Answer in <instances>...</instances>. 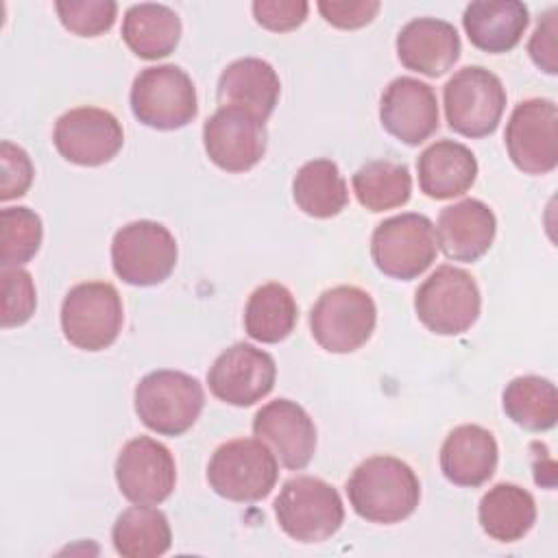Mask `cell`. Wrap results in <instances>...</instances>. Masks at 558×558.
Listing matches in <instances>:
<instances>
[{
    "label": "cell",
    "mask_w": 558,
    "mask_h": 558,
    "mask_svg": "<svg viewBox=\"0 0 558 558\" xmlns=\"http://www.w3.org/2000/svg\"><path fill=\"white\" fill-rule=\"evenodd\" d=\"M353 512L368 523L392 525L408 519L421 501V482L410 464L395 456L360 462L347 480Z\"/></svg>",
    "instance_id": "obj_1"
},
{
    "label": "cell",
    "mask_w": 558,
    "mask_h": 558,
    "mask_svg": "<svg viewBox=\"0 0 558 558\" xmlns=\"http://www.w3.org/2000/svg\"><path fill=\"white\" fill-rule=\"evenodd\" d=\"M133 405L150 432L174 438L196 423L205 405V392L196 377L183 371L159 368L137 381Z\"/></svg>",
    "instance_id": "obj_2"
},
{
    "label": "cell",
    "mask_w": 558,
    "mask_h": 558,
    "mask_svg": "<svg viewBox=\"0 0 558 558\" xmlns=\"http://www.w3.org/2000/svg\"><path fill=\"white\" fill-rule=\"evenodd\" d=\"M272 506L279 527L299 543H323L344 523L340 493L312 475H296L283 482Z\"/></svg>",
    "instance_id": "obj_3"
},
{
    "label": "cell",
    "mask_w": 558,
    "mask_h": 558,
    "mask_svg": "<svg viewBox=\"0 0 558 558\" xmlns=\"http://www.w3.org/2000/svg\"><path fill=\"white\" fill-rule=\"evenodd\" d=\"M279 477L275 453L257 438H235L222 442L209 458V488L238 504L266 499Z\"/></svg>",
    "instance_id": "obj_4"
},
{
    "label": "cell",
    "mask_w": 558,
    "mask_h": 558,
    "mask_svg": "<svg viewBox=\"0 0 558 558\" xmlns=\"http://www.w3.org/2000/svg\"><path fill=\"white\" fill-rule=\"evenodd\" d=\"M442 107L453 133L480 140L497 131L506 109V87L482 65L458 70L442 87Z\"/></svg>",
    "instance_id": "obj_5"
},
{
    "label": "cell",
    "mask_w": 558,
    "mask_h": 558,
    "mask_svg": "<svg viewBox=\"0 0 558 558\" xmlns=\"http://www.w3.org/2000/svg\"><path fill=\"white\" fill-rule=\"evenodd\" d=\"M482 310V294L464 268L438 266L416 290L414 312L418 320L438 336L469 331Z\"/></svg>",
    "instance_id": "obj_6"
},
{
    "label": "cell",
    "mask_w": 558,
    "mask_h": 558,
    "mask_svg": "<svg viewBox=\"0 0 558 558\" xmlns=\"http://www.w3.org/2000/svg\"><path fill=\"white\" fill-rule=\"evenodd\" d=\"M375 323V301L357 286L329 288L310 310V331L329 353L357 351L371 340Z\"/></svg>",
    "instance_id": "obj_7"
},
{
    "label": "cell",
    "mask_w": 558,
    "mask_h": 558,
    "mask_svg": "<svg viewBox=\"0 0 558 558\" xmlns=\"http://www.w3.org/2000/svg\"><path fill=\"white\" fill-rule=\"evenodd\" d=\"M131 111L150 129L174 131L198 113L196 87L185 70L172 63L144 68L131 85Z\"/></svg>",
    "instance_id": "obj_8"
},
{
    "label": "cell",
    "mask_w": 558,
    "mask_h": 558,
    "mask_svg": "<svg viewBox=\"0 0 558 558\" xmlns=\"http://www.w3.org/2000/svg\"><path fill=\"white\" fill-rule=\"evenodd\" d=\"M122 299L109 281L76 283L61 303L63 336L81 351H102L111 347L122 331Z\"/></svg>",
    "instance_id": "obj_9"
},
{
    "label": "cell",
    "mask_w": 558,
    "mask_h": 558,
    "mask_svg": "<svg viewBox=\"0 0 558 558\" xmlns=\"http://www.w3.org/2000/svg\"><path fill=\"white\" fill-rule=\"evenodd\" d=\"M434 222L423 214H399L379 222L371 235V257L379 272L399 281L421 277L436 259Z\"/></svg>",
    "instance_id": "obj_10"
},
{
    "label": "cell",
    "mask_w": 558,
    "mask_h": 558,
    "mask_svg": "<svg viewBox=\"0 0 558 558\" xmlns=\"http://www.w3.org/2000/svg\"><path fill=\"white\" fill-rule=\"evenodd\" d=\"M179 248L174 235L155 220H133L116 231L111 240L113 272L129 286H157L177 266Z\"/></svg>",
    "instance_id": "obj_11"
},
{
    "label": "cell",
    "mask_w": 558,
    "mask_h": 558,
    "mask_svg": "<svg viewBox=\"0 0 558 558\" xmlns=\"http://www.w3.org/2000/svg\"><path fill=\"white\" fill-rule=\"evenodd\" d=\"M506 150L525 174H547L558 166V107L549 98L521 100L506 124Z\"/></svg>",
    "instance_id": "obj_12"
},
{
    "label": "cell",
    "mask_w": 558,
    "mask_h": 558,
    "mask_svg": "<svg viewBox=\"0 0 558 558\" xmlns=\"http://www.w3.org/2000/svg\"><path fill=\"white\" fill-rule=\"evenodd\" d=\"M275 379V357L248 342H235L225 349L207 371L209 392L235 408H248L268 397Z\"/></svg>",
    "instance_id": "obj_13"
},
{
    "label": "cell",
    "mask_w": 558,
    "mask_h": 558,
    "mask_svg": "<svg viewBox=\"0 0 558 558\" xmlns=\"http://www.w3.org/2000/svg\"><path fill=\"white\" fill-rule=\"evenodd\" d=\"M52 142L65 161L96 168L111 161L120 153L124 131L111 111L98 107H76L57 118Z\"/></svg>",
    "instance_id": "obj_14"
},
{
    "label": "cell",
    "mask_w": 558,
    "mask_h": 558,
    "mask_svg": "<svg viewBox=\"0 0 558 558\" xmlns=\"http://www.w3.org/2000/svg\"><path fill=\"white\" fill-rule=\"evenodd\" d=\"M113 473L122 497L140 506L166 501L177 484V464L170 449L150 436L129 440L116 458Z\"/></svg>",
    "instance_id": "obj_15"
},
{
    "label": "cell",
    "mask_w": 558,
    "mask_h": 558,
    "mask_svg": "<svg viewBox=\"0 0 558 558\" xmlns=\"http://www.w3.org/2000/svg\"><path fill=\"white\" fill-rule=\"evenodd\" d=\"M266 122L238 107H218L203 124L205 153L225 172L255 168L266 153Z\"/></svg>",
    "instance_id": "obj_16"
},
{
    "label": "cell",
    "mask_w": 558,
    "mask_h": 558,
    "mask_svg": "<svg viewBox=\"0 0 558 558\" xmlns=\"http://www.w3.org/2000/svg\"><path fill=\"white\" fill-rule=\"evenodd\" d=\"M379 122L395 140L408 146L423 144L440 124L436 92L414 76H397L381 94Z\"/></svg>",
    "instance_id": "obj_17"
},
{
    "label": "cell",
    "mask_w": 558,
    "mask_h": 558,
    "mask_svg": "<svg viewBox=\"0 0 558 558\" xmlns=\"http://www.w3.org/2000/svg\"><path fill=\"white\" fill-rule=\"evenodd\" d=\"M253 434L290 471L310 464L316 451V425L312 416L290 399H275L253 416Z\"/></svg>",
    "instance_id": "obj_18"
},
{
    "label": "cell",
    "mask_w": 558,
    "mask_h": 558,
    "mask_svg": "<svg viewBox=\"0 0 558 558\" xmlns=\"http://www.w3.org/2000/svg\"><path fill=\"white\" fill-rule=\"evenodd\" d=\"M395 46L397 57L405 70L429 78L447 74L462 52L456 26L438 17L410 20L399 31Z\"/></svg>",
    "instance_id": "obj_19"
},
{
    "label": "cell",
    "mask_w": 558,
    "mask_h": 558,
    "mask_svg": "<svg viewBox=\"0 0 558 558\" xmlns=\"http://www.w3.org/2000/svg\"><path fill=\"white\" fill-rule=\"evenodd\" d=\"M434 231L438 248L447 259L475 262L490 248L497 233V220L486 203L464 198L440 209Z\"/></svg>",
    "instance_id": "obj_20"
},
{
    "label": "cell",
    "mask_w": 558,
    "mask_h": 558,
    "mask_svg": "<svg viewBox=\"0 0 558 558\" xmlns=\"http://www.w3.org/2000/svg\"><path fill=\"white\" fill-rule=\"evenodd\" d=\"M281 94V81L275 68L257 57L231 61L218 78L216 98L220 107H238L259 120H268Z\"/></svg>",
    "instance_id": "obj_21"
},
{
    "label": "cell",
    "mask_w": 558,
    "mask_h": 558,
    "mask_svg": "<svg viewBox=\"0 0 558 558\" xmlns=\"http://www.w3.org/2000/svg\"><path fill=\"white\" fill-rule=\"evenodd\" d=\"M497 440L482 425H458L451 429L440 447L442 475L464 488H477L486 484L497 469Z\"/></svg>",
    "instance_id": "obj_22"
},
{
    "label": "cell",
    "mask_w": 558,
    "mask_h": 558,
    "mask_svg": "<svg viewBox=\"0 0 558 558\" xmlns=\"http://www.w3.org/2000/svg\"><path fill=\"white\" fill-rule=\"evenodd\" d=\"M416 172L418 187L427 198L449 201L471 190L477 179V159L469 146L438 140L418 155Z\"/></svg>",
    "instance_id": "obj_23"
},
{
    "label": "cell",
    "mask_w": 558,
    "mask_h": 558,
    "mask_svg": "<svg viewBox=\"0 0 558 558\" xmlns=\"http://www.w3.org/2000/svg\"><path fill=\"white\" fill-rule=\"evenodd\" d=\"M530 24V11L519 0H477L464 9L462 26L469 41L488 54L510 52Z\"/></svg>",
    "instance_id": "obj_24"
},
{
    "label": "cell",
    "mask_w": 558,
    "mask_h": 558,
    "mask_svg": "<svg viewBox=\"0 0 558 558\" xmlns=\"http://www.w3.org/2000/svg\"><path fill=\"white\" fill-rule=\"evenodd\" d=\"M477 517L482 530L493 541L517 543L536 523V501L519 484L499 482L482 495Z\"/></svg>",
    "instance_id": "obj_25"
},
{
    "label": "cell",
    "mask_w": 558,
    "mask_h": 558,
    "mask_svg": "<svg viewBox=\"0 0 558 558\" xmlns=\"http://www.w3.org/2000/svg\"><path fill=\"white\" fill-rule=\"evenodd\" d=\"M122 39L140 59H163L179 46L181 20L166 4H133L122 17Z\"/></svg>",
    "instance_id": "obj_26"
},
{
    "label": "cell",
    "mask_w": 558,
    "mask_h": 558,
    "mask_svg": "<svg viewBox=\"0 0 558 558\" xmlns=\"http://www.w3.org/2000/svg\"><path fill=\"white\" fill-rule=\"evenodd\" d=\"M111 541L122 558H157L170 549L172 532L159 508L135 504L118 514Z\"/></svg>",
    "instance_id": "obj_27"
},
{
    "label": "cell",
    "mask_w": 558,
    "mask_h": 558,
    "mask_svg": "<svg viewBox=\"0 0 558 558\" xmlns=\"http://www.w3.org/2000/svg\"><path fill=\"white\" fill-rule=\"evenodd\" d=\"M296 207L312 218H333L349 203L347 181L331 159H312L299 168L292 181Z\"/></svg>",
    "instance_id": "obj_28"
},
{
    "label": "cell",
    "mask_w": 558,
    "mask_h": 558,
    "mask_svg": "<svg viewBox=\"0 0 558 558\" xmlns=\"http://www.w3.org/2000/svg\"><path fill=\"white\" fill-rule=\"evenodd\" d=\"M299 320V307L292 292L277 281L255 288L244 307L246 333L264 344L286 340Z\"/></svg>",
    "instance_id": "obj_29"
},
{
    "label": "cell",
    "mask_w": 558,
    "mask_h": 558,
    "mask_svg": "<svg viewBox=\"0 0 558 558\" xmlns=\"http://www.w3.org/2000/svg\"><path fill=\"white\" fill-rule=\"evenodd\" d=\"M506 416L527 432H547L558 421L556 386L541 375L514 377L501 395Z\"/></svg>",
    "instance_id": "obj_30"
},
{
    "label": "cell",
    "mask_w": 558,
    "mask_h": 558,
    "mask_svg": "<svg viewBox=\"0 0 558 558\" xmlns=\"http://www.w3.org/2000/svg\"><path fill=\"white\" fill-rule=\"evenodd\" d=\"M355 198L368 211H386L401 207L412 196V174L405 163L375 159L364 163L351 177Z\"/></svg>",
    "instance_id": "obj_31"
},
{
    "label": "cell",
    "mask_w": 558,
    "mask_h": 558,
    "mask_svg": "<svg viewBox=\"0 0 558 558\" xmlns=\"http://www.w3.org/2000/svg\"><path fill=\"white\" fill-rule=\"evenodd\" d=\"M44 238L41 218L28 207H4L0 211V264L20 268L31 262Z\"/></svg>",
    "instance_id": "obj_32"
},
{
    "label": "cell",
    "mask_w": 558,
    "mask_h": 558,
    "mask_svg": "<svg viewBox=\"0 0 558 558\" xmlns=\"http://www.w3.org/2000/svg\"><path fill=\"white\" fill-rule=\"evenodd\" d=\"M57 15L70 33L78 37H98L107 33L118 15L113 0H59Z\"/></svg>",
    "instance_id": "obj_33"
},
{
    "label": "cell",
    "mask_w": 558,
    "mask_h": 558,
    "mask_svg": "<svg viewBox=\"0 0 558 558\" xmlns=\"http://www.w3.org/2000/svg\"><path fill=\"white\" fill-rule=\"evenodd\" d=\"M2 314L0 323L4 329L24 325L37 307V292L28 270L24 268H2Z\"/></svg>",
    "instance_id": "obj_34"
},
{
    "label": "cell",
    "mask_w": 558,
    "mask_h": 558,
    "mask_svg": "<svg viewBox=\"0 0 558 558\" xmlns=\"http://www.w3.org/2000/svg\"><path fill=\"white\" fill-rule=\"evenodd\" d=\"M0 201L4 203L24 196L35 177V168L28 153L7 140L0 144Z\"/></svg>",
    "instance_id": "obj_35"
},
{
    "label": "cell",
    "mask_w": 558,
    "mask_h": 558,
    "mask_svg": "<svg viewBox=\"0 0 558 558\" xmlns=\"http://www.w3.org/2000/svg\"><path fill=\"white\" fill-rule=\"evenodd\" d=\"M255 22L272 33H288L299 28L310 11L305 0H255L253 2Z\"/></svg>",
    "instance_id": "obj_36"
},
{
    "label": "cell",
    "mask_w": 558,
    "mask_h": 558,
    "mask_svg": "<svg viewBox=\"0 0 558 558\" xmlns=\"http://www.w3.org/2000/svg\"><path fill=\"white\" fill-rule=\"evenodd\" d=\"M381 4L377 0H320L323 20L342 31H355L375 20Z\"/></svg>",
    "instance_id": "obj_37"
},
{
    "label": "cell",
    "mask_w": 558,
    "mask_h": 558,
    "mask_svg": "<svg viewBox=\"0 0 558 558\" xmlns=\"http://www.w3.org/2000/svg\"><path fill=\"white\" fill-rule=\"evenodd\" d=\"M556 17H558V9H549L547 13H543V17L538 20L530 44H527V52L530 59L534 61L536 68H541L547 74H556L558 72V41H556Z\"/></svg>",
    "instance_id": "obj_38"
}]
</instances>
